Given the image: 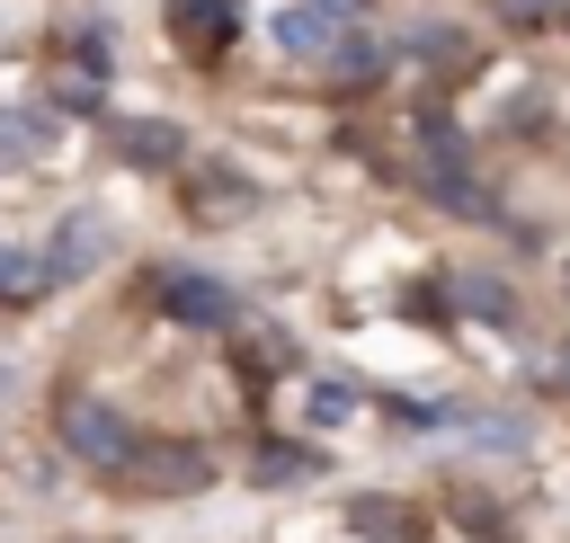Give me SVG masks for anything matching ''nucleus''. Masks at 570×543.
<instances>
[{
	"mask_svg": "<svg viewBox=\"0 0 570 543\" xmlns=\"http://www.w3.org/2000/svg\"><path fill=\"white\" fill-rule=\"evenodd\" d=\"M62 445H71L89 472H107V481H116V472L142 454V427H134L116 401H89V392H71V401H62Z\"/></svg>",
	"mask_w": 570,
	"mask_h": 543,
	"instance_id": "obj_1",
	"label": "nucleus"
},
{
	"mask_svg": "<svg viewBox=\"0 0 570 543\" xmlns=\"http://www.w3.org/2000/svg\"><path fill=\"white\" fill-rule=\"evenodd\" d=\"M116 481L142 490V498H187V490L214 481V454H205V445H178V436H142V454H134Z\"/></svg>",
	"mask_w": 570,
	"mask_h": 543,
	"instance_id": "obj_2",
	"label": "nucleus"
},
{
	"mask_svg": "<svg viewBox=\"0 0 570 543\" xmlns=\"http://www.w3.org/2000/svg\"><path fill=\"white\" fill-rule=\"evenodd\" d=\"M151 303L178 320V329H232V285L205 276V267H151Z\"/></svg>",
	"mask_w": 570,
	"mask_h": 543,
	"instance_id": "obj_3",
	"label": "nucleus"
},
{
	"mask_svg": "<svg viewBox=\"0 0 570 543\" xmlns=\"http://www.w3.org/2000/svg\"><path fill=\"white\" fill-rule=\"evenodd\" d=\"M98 258H107V214H98V205H71V214H62V231H53V249H45V285L89 276Z\"/></svg>",
	"mask_w": 570,
	"mask_h": 543,
	"instance_id": "obj_4",
	"label": "nucleus"
},
{
	"mask_svg": "<svg viewBox=\"0 0 570 543\" xmlns=\"http://www.w3.org/2000/svg\"><path fill=\"white\" fill-rule=\"evenodd\" d=\"M169 36H178L196 62H223L232 36H240V0H169Z\"/></svg>",
	"mask_w": 570,
	"mask_h": 543,
	"instance_id": "obj_5",
	"label": "nucleus"
},
{
	"mask_svg": "<svg viewBox=\"0 0 570 543\" xmlns=\"http://www.w3.org/2000/svg\"><path fill=\"white\" fill-rule=\"evenodd\" d=\"M401 62L436 71V80H472V36H463V27H445V18H419V27L401 36Z\"/></svg>",
	"mask_w": 570,
	"mask_h": 543,
	"instance_id": "obj_6",
	"label": "nucleus"
},
{
	"mask_svg": "<svg viewBox=\"0 0 570 543\" xmlns=\"http://www.w3.org/2000/svg\"><path fill=\"white\" fill-rule=\"evenodd\" d=\"M338 36H347V18H338L330 0H303V9L276 18V53H294V62H330Z\"/></svg>",
	"mask_w": 570,
	"mask_h": 543,
	"instance_id": "obj_7",
	"label": "nucleus"
},
{
	"mask_svg": "<svg viewBox=\"0 0 570 543\" xmlns=\"http://www.w3.org/2000/svg\"><path fill=\"white\" fill-rule=\"evenodd\" d=\"M445 303H454V312H472V320L517 329V285H508V276H490V267H454V276H445Z\"/></svg>",
	"mask_w": 570,
	"mask_h": 543,
	"instance_id": "obj_8",
	"label": "nucleus"
},
{
	"mask_svg": "<svg viewBox=\"0 0 570 543\" xmlns=\"http://www.w3.org/2000/svg\"><path fill=\"white\" fill-rule=\"evenodd\" d=\"M107 134H116V151H125L134 169H178V160H187V134L160 125V116H134V125H107Z\"/></svg>",
	"mask_w": 570,
	"mask_h": 543,
	"instance_id": "obj_9",
	"label": "nucleus"
},
{
	"mask_svg": "<svg viewBox=\"0 0 570 543\" xmlns=\"http://www.w3.org/2000/svg\"><path fill=\"white\" fill-rule=\"evenodd\" d=\"M347 525L365 543H428V516L410 498H347Z\"/></svg>",
	"mask_w": 570,
	"mask_h": 543,
	"instance_id": "obj_10",
	"label": "nucleus"
},
{
	"mask_svg": "<svg viewBox=\"0 0 570 543\" xmlns=\"http://www.w3.org/2000/svg\"><path fill=\"white\" fill-rule=\"evenodd\" d=\"M321 71H330V89H374V80L392 71V53H383L374 36H356V27H347V36L330 45V62H321Z\"/></svg>",
	"mask_w": 570,
	"mask_h": 543,
	"instance_id": "obj_11",
	"label": "nucleus"
},
{
	"mask_svg": "<svg viewBox=\"0 0 570 543\" xmlns=\"http://www.w3.org/2000/svg\"><path fill=\"white\" fill-rule=\"evenodd\" d=\"M62 53H71L80 80H107V71H116V27H107V18H80V27L62 36Z\"/></svg>",
	"mask_w": 570,
	"mask_h": 543,
	"instance_id": "obj_12",
	"label": "nucleus"
},
{
	"mask_svg": "<svg viewBox=\"0 0 570 543\" xmlns=\"http://www.w3.org/2000/svg\"><path fill=\"white\" fill-rule=\"evenodd\" d=\"M383 409H392V427H410V436H445V427H463V418H472L463 401H419V392H392Z\"/></svg>",
	"mask_w": 570,
	"mask_h": 543,
	"instance_id": "obj_13",
	"label": "nucleus"
},
{
	"mask_svg": "<svg viewBox=\"0 0 570 543\" xmlns=\"http://www.w3.org/2000/svg\"><path fill=\"white\" fill-rule=\"evenodd\" d=\"M312 472H321V445H258V454H249V481H258V490L312 481Z\"/></svg>",
	"mask_w": 570,
	"mask_h": 543,
	"instance_id": "obj_14",
	"label": "nucleus"
},
{
	"mask_svg": "<svg viewBox=\"0 0 570 543\" xmlns=\"http://www.w3.org/2000/svg\"><path fill=\"white\" fill-rule=\"evenodd\" d=\"M53 142V116H27V107H0V160H36Z\"/></svg>",
	"mask_w": 570,
	"mask_h": 543,
	"instance_id": "obj_15",
	"label": "nucleus"
},
{
	"mask_svg": "<svg viewBox=\"0 0 570 543\" xmlns=\"http://www.w3.org/2000/svg\"><path fill=\"white\" fill-rule=\"evenodd\" d=\"M472 445H481V454H525V445H534V427H525V409H481Z\"/></svg>",
	"mask_w": 570,
	"mask_h": 543,
	"instance_id": "obj_16",
	"label": "nucleus"
},
{
	"mask_svg": "<svg viewBox=\"0 0 570 543\" xmlns=\"http://www.w3.org/2000/svg\"><path fill=\"white\" fill-rule=\"evenodd\" d=\"M508 36H543V27H570V0H490Z\"/></svg>",
	"mask_w": 570,
	"mask_h": 543,
	"instance_id": "obj_17",
	"label": "nucleus"
},
{
	"mask_svg": "<svg viewBox=\"0 0 570 543\" xmlns=\"http://www.w3.org/2000/svg\"><path fill=\"white\" fill-rule=\"evenodd\" d=\"M0 294H9V303L45 294V258H27V249H9V240H0Z\"/></svg>",
	"mask_w": 570,
	"mask_h": 543,
	"instance_id": "obj_18",
	"label": "nucleus"
},
{
	"mask_svg": "<svg viewBox=\"0 0 570 543\" xmlns=\"http://www.w3.org/2000/svg\"><path fill=\"white\" fill-rule=\"evenodd\" d=\"M196 214H205V223L240 214V178H223V169H214V178H196Z\"/></svg>",
	"mask_w": 570,
	"mask_h": 543,
	"instance_id": "obj_19",
	"label": "nucleus"
},
{
	"mask_svg": "<svg viewBox=\"0 0 570 543\" xmlns=\"http://www.w3.org/2000/svg\"><path fill=\"white\" fill-rule=\"evenodd\" d=\"M347 409H356V392H347V383H312V427H338Z\"/></svg>",
	"mask_w": 570,
	"mask_h": 543,
	"instance_id": "obj_20",
	"label": "nucleus"
},
{
	"mask_svg": "<svg viewBox=\"0 0 570 543\" xmlns=\"http://www.w3.org/2000/svg\"><path fill=\"white\" fill-rule=\"evenodd\" d=\"M552 392L570 401V338H561V356H552Z\"/></svg>",
	"mask_w": 570,
	"mask_h": 543,
	"instance_id": "obj_21",
	"label": "nucleus"
},
{
	"mask_svg": "<svg viewBox=\"0 0 570 543\" xmlns=\"http://www.w3.org/2000/svg\"><path fill=\"white\" fill-rule=\"evenodd\" d=\"M561 303H570V258H561Z\"/></svg>",
	"mask_w": 570,
	"mask_h": 543,
	"instance_id": "obj_22",
	"label": "nucleus"
}]
</instances>
